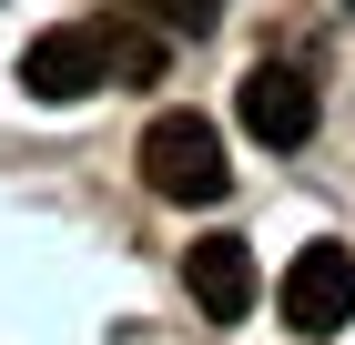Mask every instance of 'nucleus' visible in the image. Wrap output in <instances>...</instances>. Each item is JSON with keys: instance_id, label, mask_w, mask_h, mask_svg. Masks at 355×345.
Segmentation results:
<instances>
[{"instance_id": "nucleus-1", "label": "nucleus", "mask_w": 355, "mask_h": 345, "mask_svg": "<svg viewBox=\"0 0 355 345\" xmlns=\"http://www.w3.org/2000/svg\"><path fill=\"white\" fill-rule=\"evenodd\" d=\"M142 183L163 193V203H223V183H234L223 133L203 122V112H163V122H142Z\"/></svg>"}, {"instance_id": "nucleus-2", "label": "nucleus", "mask_w": 355, "mask_h": 345, "mask_svg": "<svg viewBox=\"0 0 355 345\" xmlns=\"http://www.w3.org/2000/svg\"><path fill=\"white\" fill-rule=\"evenodd\" d=\"M21 81H31V102H92V92H112V21L41 31L21 51Z\"/></svg>"}, {"instance_id": "nucleus-3", "label": "nucleus", "mask_w": 355, "mask_h": 345, "mask_svg": "<svg viewBox=\"0 0 355 345\" xmlns=\"http://www.w3.org/2000/svg\"><path fill=\"white\" fill-rule=\"evenodd\" d=\"M274 305H284L295 335H335V325H355V244H304L295 264H284V285H274Z\"/></svg>"}, {"instance_id": "nucleus-4", "label": "nucleus", "mask_w": 355, "mask_h": 345, "mask_svg": "<svg viewBox=\"0 0 355 345\" xmlns=\"http://www.w3.org/2000/svg\"><path fill=\"white\" fill-rule=\"evenodd\" d=\"M234 112H244V133L264 142V153H295V142H315L325 92H315V71H295V61H264V71H244Z\"/></svg>"}, {"instance_id": "nucleus-5", "label": "nucleus", "mask_w": 355, "mask_h": 345, "mask_svg": "<svg viewBox=\"0 0 355 345\" xmlns=\"http://www.w3.org/2000/svg\"><path fill=\"white\" fill-rule=\"evenodd\" d=\"M183 294H193L214 325H244V315H254V294H264L254 244H244V234H203V244L183 254Z\"/></svg>"}, {"instance_id": "nucleus-6", "label": "nucleus", "mask_w": 355, "mask_h": 345, "mask_svg": "<svg viewBox=\"0 0 355 345\" xmlns=\"http://www.w3.org/2000/svg\"><path fill=\"white\" fill-rule=\"evenodd\" d=\"M142 21H163V31H214L223 21V0H132Z\"/></svg>"}]
</instances>
